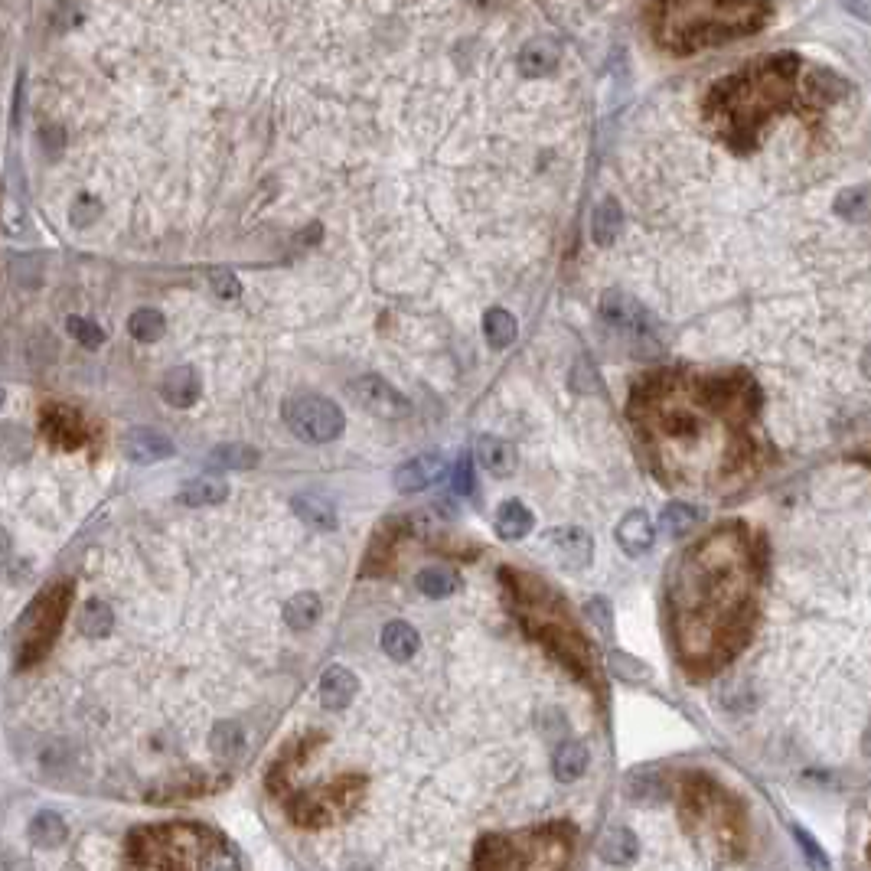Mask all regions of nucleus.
<instances>
[{
  "mask_svg": "<svg viewBox=\"0 0 871 871\" xmlns=\"http://www.w3.org/2000/svg\"><path fill=\"white\" fill-rule=\"evenodd\" d=\"M134 871H239V858L199 826L151 829L134 842Z\"/></svg>",
  "mask_w": 871,
  "mask_h": 871,
  "instance_id": "f257e3e1",
  "label": "nucleus"
},
{
  "mask_svg": "<svg viewBox=\"0 0 871 871\" xmlns=\"http://www.w3.org/2000/svg\"><path fill=\"white\" fill-rule=\"evenodd\" d=\"M284 421H288V428L307 444L337 441L346 425L340 405L323 395H294L291 402L284 405Z\"/></svg>",
  "mask_w": 871,
  "mask_h": 871,
  "instance_id": "f03ea898",
  "label": "nucleus"
},
{
  "mask_svg": "<svg viewBox=\"0 0 871 871\" xmlns=\"http://www.w3.org/2000/svg\"><path fill=\"white\" fill-rule=\"evenodd\" d=\"M350 395L353 402L359 408H366V412H372L376 418H405L408 412H412V405H408V398L392 389L389 382L379 379V376H359L353 385H350Z\"/></svg>",
  "mask_w": 871,
  "mask_h": 871,
  "instance_id": "7ed1b4c3",
  "label": "nucleus"
},
{
  "mask_svg": "<svg viewBox=\"0 0 871 871\" xmlns=\"http://www.w3.org/2000/svg\"><path fill=\"white\" fill-rule=\"evenodd\" d=\"M545 545H549L552 558L562 568H571V571H581L591 565L594 558V539L591 532H584L578 526H558V529H549V535H545Z\"/></svg>",
  "mask_w": 871,
  "mask_h": 871,
  "instance_id": "20e7f679",
  "label": "nucleus"
},
{
  "mask_svg": "<svg viewBox=\"0 0 871 871\" xmlns=\"http://www.w3.org/2000/svg\"><path fill=\"white\" fill-rule=\"evenodd\" d=\"M7 190H4V203H0V226L14 239L27 235V193H23V173L17 164V154H10L7 160Z\"/></svg>",
  "mask_w": 871,
  "mask_h": 871,
  "instance_id": "39448f33",
  "label": "nucleus"
},
{
  "mask_svg": "<svg viewBox=\"0 0 871 871\" xmlns=\"http://www.w3.org/2000/svg\"><path fill=\"white\" fill-rule=\"evenodd\" d=\"M601 314H604V323H611L614 330L627 333V337H643V333L650 330L646 310L624 291H607L601 301Z\"/></svg>",
  "mask_w": 871,
  "mask_h": 871,
  "instance_id": "423d86ee",
  "label": "nucleus"
},
{
  "mask_svg": "<svg viewBox=\"0 0 871 871\" xmlns=\"http://www.w3.org/2000/svg\"><path fill=\"white\" fill-rule=\"evenodd\" d=\"M444 470H447V464H444L441 454H418L395 470V490L398 493H421V490L434 487V483L444 477Z\"/></svg>",
  "mask_w": 871,
  "mask_h": 871,
  "instance_id": "0eeeda50",
  "label": "nucleus"
},
{
  "mask_svg": "<svg viewBox=\"0 0 871 871\" xmlns=\"http://www.w3.org/2000/svg\"><path fill=\"white\" fill-rule=\"evenodd\" d=\"M121 451L134 464H157V460L173 457V441L154 428H131L121 438Z\"/></svg>",
  "mask_w": 871,
  "mask_h": 871,
  "instance_id": "6e6552de",
  "label": "nucleus"
},
{
  "mask_svg": "<svg viewBox=\"0 0 871 871\" xmlns=\"http://www.w3.org/2000/svg\"><path fill=\"white\" fill-rule=\"evenodd\" d=\"M653 542H656V529L646 509H630V513H624V519L617 522V545L630 558L646 555L653 549Z\"/></svg>",
  "mask_w": 871,
  "mask_h": 871,
  "instance_id": "1a4fd4ad",
  "label": "nucleus"
},
{
  "mask_svg": "<svg viewBox=\"0 0 871 871\" xmlns=\"http://www.w3.org/2000/svg\"><path fill=\"white\" fill-rule=\"evenodd\" d=\"M558 56H562V49H558L552 36H532L519 49V72L526 79H545L549 72H555Z\"/></svg>",
  "mask_w": 871,
  "mask_h": 871,
  "instance_id": "9d476101",
  "label": "nucleus"
},
{
  "mask_svg": "<svg viewBox=\"0 0 871 871\" xmlns=\"http://www.w3.org/2000/svg\"><path fill=\"white\" fill-rule=\"evenodd\" d=\"M356 692H359V679L346 666H333L320 679V702L323 708H330V712H340V708L350 705L356 699Z\"/></svg>",
  "mask_w": 871,
  "mask_h": 871,
  "instance_id": "9b49d317",
  "label": "nucleus"
},
{
  "mask_svg": "<svg viewBox=\"0 0 871 871\" xmlns=\"http://www.w3.org/2000/svg\"><path fill=\"white\" fill-rule=\"evenodd\" d=\"M637 852H640V842L624 826L604 829L601 839H597V855H601V862L614 865V868H627L633 858H637Z\"/></svg>",
  "mask_w": 871,
  "mask_h": 871,
  "instance_id": "f8f14e48",
  "label": "nucleus"
},
{
  "mask_svg": "<svg viewBox=\"0 0 871 871\" xmlns=\"http://www.w3.org/2000/svg\"><path fill=\"white\" fill-rule=\"evenodd\" d=\"M294 513L301 516L304 526H310L314 532H333L337 529V506H333L327 496L320 493H297L294 496Z\"/></svg>",
  "mask_w": 871,
  "mask_h": 871,
  "instance_id": "ddd939ff",
  "label": "nucleus"
},
{
  "mask_svg": "<svg viewBox=\"0 0 871 871\" xmlns=\"http://www.w3.org/2000/svg\"><path fill=\"white\" fill-rule=\"evenodd\" d=\"M477 460L480 467L493 477H509L516 470V451L496 434H480L477 438Z\"/></svg>",
  "mask_w": 871,
  "mask_h": 871,
  "instance_id": "4468645a",
  "label": "nucleus"
},
{
  "mask_svg": "<svg viewBox=\"0 0 871 871\" xmlns=\"http://www.w3.org/2000/svg\"><path fill=\"white\" fill-rule=\"evenodd\" d=\"M160 395L173 408H190L199 398V376L193 366H173L164 382H160Z\"/></svg>",
  "mask_w": 871,
  "mask_h": 871,
  "instance_id": "2eb2a0df",
  "label": "nucleus"
},
{
  "mask_svg": "<svg viewBox=\"0 0 871 871\" xmlns=\"http://www.w3.org/2000/svg\"><path fill=\"white\" fill-rule=\"evenodd\" d=\"M493 526H496V535H500V539H506V542H519V539H526V535L532 532L535 516H532V509H529L526 503H519V500H506L500 509H496Z\"/></svg>",
  "mask_w": 871,
  "mask_h": 871,
  "instance_id": "dca6fc26",
  "label": "nucleus"
},
{
  "mask_svg": "<svg viewBox=\"0 0 871 871\" xmlns=\"http://www.w3.org/2000/svg\"><path fill=\"white\" fill-rule=\"evenodd\" d=\"M421 646V637L418 630L412 624H405V620H392V624L382 627V650L389 659H395V663H408Z\"/></svg>",
  "mask_w": 871,
  "mask_h": 871,
  "instance_id": "f3484780",
  "label": "nucleus"
},
{
  "mask_svg": "<svg viewBox=\"0 0 871 871\" xmlns=\"http://www.w3.org/2000/svg\"><path fill=\"white\" fill-rule=\"evenodd\" d=\"M588 748H584L581 741H562L552 754V774L562 780V783H575L584 777V770H588Z\"/></svg>",
  "mask_w": 871,
  "mask_h": 871,
  "instance_id": "a211bd4d",
  "label": "nucleus"
},
{
  "mask_svg": "<svg viewBox=\"0 0 871 871\" xmlns=\"http://www.w3.org/2000/svg\"><path fill=\"white\" fill-rule=\"evenodd\" d=\"M624 232V209H620V203L614 196H607L597 203L594 209V222H591V235L597 245H611L617 235Z\"/></svg>",
  "mask_w": 871,
  "mask_h": 871,
  "instance_id": "6ab92c4d",
  "label": "nucleus"
},
{
  "mask_svg": "<svg viewBox=\"0 0 871 871\" xmlns=\"http://www.w3.org/2000/svg\"><path fill=\"white\" fill-rule=\"evenodd\" d=\"M836 216L855 226L871 222V183H858L836 196Z\"/></svg>",
  "mask_w": 871,
  "mask_h": 871,
  "instance_id": "aec40b11",
  "label": "nucleus"
},
{
  "mask_svg": "<svg viewBox=\"0 0 871 871\" xmlns=\"http://www.w3.org/2000/svg\"><path fill=\"white\" fill-rule=\"evenodd\" d=\"M261 460V454L252 444H219L209 451L206 464L213 470H252Z\"/></svg>",
  "mask_w": 871,
  "mask_h": 871,
  "instance_id": "412c9836",
  "label": "nucleus"
},
{
  "mask_svg": "<svg viewBox=\"0 0 871 871\" xmlns=\"http://www.w3.org/2000/svg\"><path fill=\"white\" fill-rule=\"evenodd\" d=\"M226 496H229L226 480H219V477H196V480H190L180 490L177 500L183 506H216V503L226 500Z\"/></svg>",
  "mask_w": 871,
  "mask_h": 871,
  "instance_id": "4be33fe9",
  "label": "nucleus"
},
{
  "mask_svg": "<svg viewBox=\"0 0 871 871\" xmlns=\"http://www.w3.org/2000/svg\"><path fill=\"white\" fill-rule=\"evenodd\" d=\"M30 842L33 845H40V849H56V845H62L66 842V836H69V829H66V823H62V816L59 813H36L33 819H30Z\"/></svg>",
  "mask_w": 871,
  "mask_h": 871,
  "instance_id": "5701e85b",
  "label": "nucleus"
},
{
  "mask_svg": "<svg viewBox=\"0 0 871 871\" xmlns=\"http://www.w3.org/2000/svg\"><path fill=\"white\" fill-rule=\"evenodd\" d=\"M483 333H487V340H490L493 350H506V346L516 340L519 323H516L513 314H509V310L490 307L487 314H483Z\"/></svg>",
  "mask_w": 871,
  "mask_h": 871,
  "instance_id": "b1692460",
  "label": "nucleus"
},
{
  "mask_svg": "<svg viewBox=\"0 0 871 871\" xmlns=\"http://www.w3.org/2000/svg\"><path fill=\"white\" fill-rule=\"evenodd\" d=\"M320 597L314 591H301L294 594L288 607H284V620H288L291 630H310L320 620Z\"/></svg>",
  "mask_w": 871,
  "mask_h": 871,
  "instance_id": "393cba45",
  "label": "nucleus"
},
{
  "mask_svg": "<svg viewBox=\"0 0 871 871\" xmlns=\"http://www.w3.org/2000/svg\"><path fill=\"white\" fill-rule=\"evenodd\" d=\"M415 584H418V591L425 594V597H434V601H441V597H451V594L457 591L460 578L454 575L451 568H444V565H431V568H421V571H418Z\"/></svg>",
  "mask_w": 871,
  "mask_h": 871,
  "instance_id": "a878e982",
  "label": "nucleus"
},
{
  "mask_svg": "<svg viewBox=\"0 0 871 871\" xmlns=\"http://www.w3.org/2000/svg\"><path fill=\"white\" fill-rule=\"evenodd\" d=\"M702 513L689 503H669L663 513H659V529H663L666 535H673V539H682V535H689L695 526H699Z\"/></svg>",
  "mask_w": 871,
  "mask_h": 871,
  "instance_id": "bb28decb",
  "label": "nucleus"
},
{
  "mask_svg": "<svg viewBox=\"0 0 871 871\" xmlns=\"http://www.w3.org/2000/svg\"><path fill=\"white\" fill-rule=\"evenodd\" d=\"M111 624H115V614H111V607L102 604V601H89L82 607L79 614V633H85V637H105V633H111Z\"/></svg>",
  "mask_w": 871,
  "mask_h": 871,
  "instance_id": "cd10ccee",
  "label": "nucleus"
},
{
  "mask_svg": "<svg viewBox=\"0 0 871 871\" xmlns=\"http://www.w3.org/2000/svg\"><path fill=\"white\" fill-rule=\"evenodd\" d=\"M164 330H167L164 317H160L157 310H151V307L138 310V314H134V317L128 320V333H131L134 340H141V343H154V340H160V337H164Z\"/></svg>",
  "mask_w": 871,
  "mask_h": 871,
  "instance_id": "c85d7f7f",
  "label": "nucleus"
},
{
  "mask_svg": "<svg viewBox=\"0 0 871 871\" xmlns=\"http://www.w3.org/2000/svg\"><path fill=\"white\" fill-rule=\"evenodd\" d=\"M611 673L627 679V682H650L653 679L650 666H643L640 659H633L627 653H611Z\"/></svg>",
  "mask_w": 871,
  "mask_h": 871,
  "instance_id": "c756f323",
  "label": "nucleus"
},
{
  "mask_svg": "<svg viewBox=\"0 0 871 871\" xmlns=\"http://www.w3.org/2000/svg\"><path fill=\"white\" fill-rule=\"evenodd\" d=\"M213 751L219 757H235L242 751V728L226 721V725H216L213 731Z\"/></svg>",
  "mask_w": 871,
  "mask_h": 871,
  "instance_id": "7c9ffc66",
  "label": "nucleus"
},
{
  "mask_svg": "<svg viewBox=\"0 0 871 871\" xmlns=\"http://www.w3.org/2000/svg\"><path fill=\"white\" fill-rule=\"evenodd\" d=\"M793 839L800 842V852H803L806 862H810L813 871H829V855L819 849V842L810 836V832H806L803 826H793Z\"/></svg>",
  "mask_w": 871,
  "mask_h": 871,
  "instance_id": "2f4dec72",
  "label": "nucleus"
},
{
  "mask_svg": "<svg viewBox=\"0 0 871 871\" xmlns=\"http://www.w3.org/2000/svg\"><path fill=\"white\" fill-rule=\"evenodd\" d=\"M69 333H72V337H76L82 346H89V350H98V346H102V340H105V333L98 330L92 320H82V317H72V320H69Z\"/></svg>",
  "mask_w": 871,
  "mask_h": 871,
  "instance_id": "473e14b6",
  "label": "nucleus"
},
{
  "mask_svg": "<svg viewBox=\"0 0 871 871\" xmlns=\"http://www.w3.org/2000/svg\"><path fill=\"white\" fill-rule=\"evenodd\" d=\"M209 288H213L219 297H239L242 284H239V278L232 275V271H226V268H213V271H209Z\"/></svg>",
  "mask_w": 871,
  "mask_h": 871,
  "instance_id": "72a5a7b5",
  "label": "nucleus"
},
{
  "mask_svg": "<svg viewBox=\"0 0 871 871\" xmlns=\"http://www.w3.org/2000/svg\"><path fill=\"white\" fill-rule=\"evenodd\" d=\"M584 614H588V617L594 620L597 630H601L604 637H607V633H611V607H607L604 597H591V601L584 604Z\"/></svg>",
  "mask_w": 871,
  "mask_h": 871,
  "instance_id": "f704fd0d",
  "label": "nucleus"
},
{
  "mask_svg": "<svg viewBox=\"0 0 871 871\" xmlns=\"http://www.w3.org/2000/svg\"><path fill=\"white\" fill-rule=\"evenodd\" d=\"M474 490V470H470V457H460L454 467V493L467 496Z\"/></svg>",
  "mask_w": 871,
  "mask_h": 871,
  "instance_id": "c9c22d12",
  "label": "nucleus"
},
{
  "mask_svg": "<svg viewBox=\"0 0 871 871\" xmlns=\"http://www.w3.org/2000/svg\"><path fill=\"white\" fill-rule=\"evenodd\" d=\"M95 216H98V203H95V199H89V196L76 199V213H72V222H76V226H85V222H92Z\"/></svg>",
  "mask_w": 871,
  "mask_h": 871,
  "instance_id": "e433bc0d",
  "label": "nucleus"
},
{
  "mask_svg": "<svg viewBox=\"0 0 871 871\" xmlns=\"http://www.w3.org/2000/svg\"><path fill=\"white\" fill-rule=\"evenodd\" d=\"M842 7L849 10V14H855L858 20L871 23V0H842Z\"/></svg>",
  "mask_w": 871,
  "mask_h": 871,
  "instance_id": "4c0bfd02",
  "label": "nucleus"
},
{
  "mask_svg": "<svg viewBox=\"0 0 871 871\" xmlns=\"http://www.w3.org/2000/svg\"><path fill=\"white\" fill-rule=\"evenodd\" d=\"M10 549H14V542H10V532L0 529V562H4V558L10 555Z\"/></svg>",
  "mask_w": 871,
  "mask_h": 871,
  "instance_id": "58836bf2",
  "label": "nucleus"
},
{
  "mask_svg": "<svg viewBox=\"0 0 871 871\" xmlns=\"http://www.w3.org/2000/svg\"><path fill=\"white\" fill-rule=\"evenodd\" d=\"M858 366H862V376H865V379H871V346H868V350L862 353V363H858Z\"/></svg>",
  "mask_w": 871,
  "mask_h": 871,
  "instance_id": "ea45409f",
  "label": "nucleus"
},
{
  "mask_svg": "<svg viewBox=\"0 0 871 871\" xmlns=\"http://www.w3.org/2000/svg\"><path fill=\"white\" fill-rule=\"evenodd\" d=\"M0 405H4V389H0Z\"/></svg>",
  "mask_w": 871,
  "mask_h": 871,
  "instance_id": "a19ab883",
  "label": "nucleus"
}]
</instances>
